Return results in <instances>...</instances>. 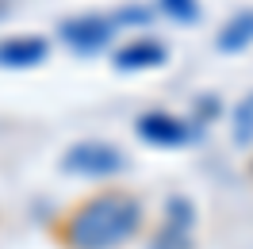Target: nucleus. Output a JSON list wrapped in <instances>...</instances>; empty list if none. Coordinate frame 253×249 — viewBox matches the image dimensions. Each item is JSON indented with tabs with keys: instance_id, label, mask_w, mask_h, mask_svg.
<instances>
[{
	"instance_id": "nucleus-1",
	"label": "nucleus",
	"mask_w": 253,
	"mask_h": 249,
	"mask_svg": "<svg viewBox=\"0 0 253 249\" xmlns=\"http://www.w3.org/2000/svg\"><path fill=\"white\" fill-rule=\"evenodd\" d=\"M142 203L123 188H104L88 200L73 203L58 226L54 238L65 249H119L142 230Z\"/></svg>"
},
{
	"instance_id": "nucleus-2",
	"label": "nucleus",
	"mask_w": 253,
	"mask_h": 249,
	"mask_svg": "<svg viewBox=\"0 0 253 249\" xmlns=\"http://www.w3.org/2000/svg\"><path fill=\"white\" fill-rule=\"evenodd\" d=\"M123 165V154L108 142H77L65 154V169L81 172V176H108V172H119Z\"/></svg>"
},
{
	"instance_id": "nucleus-3",
	"label": "nucleus",
	"mask_w": 253,
	"mask_h": 249,
	"mask_svg": "<svg viewBox=\"0 0 253 249\" xmlns=\"http://www.w3.org/2000/svg\"><path fill=\"white\" fill-rule=\"evenodd\" d=\"M138 134L150 146H184L196 130H192V123L176 119L169 111H146L142 119H138Z\"/></svg>"
},
{
	"instance_id": "nucleus-4",
	"label": "nucleus",
	"mask_w": 253,
	"mask_h": 249,
	"mask_svg": "<svg viewBox=\"0 0 253 249\" xmlns=\"http://www.w3.org/2000/svg\"><path fill=\"white\" fill-rule=\"evenodd\" d=\"M62 39L73 50H81V54H92V50L108 46L111 19H104V16H77V19H69V23H62Z\"/></svg>"
},
{
	"instance_id": "nucleus-5",
	"label": "nucleus",
	"mask_w": 253,
	"mask_h": 249,
	"mask_svg": "<svg viewBox=\"0 0 253 249\" xmlns=\"http://www.w3.org/2000/svg\"><path fill=\"white\" fill-rule=\"evenodd\" d=\"M42 58H46V42L35 35H16L0 42V65L8 69H27V65H39Z\"/></svg>"
},
{
	"instance_id": "nucleus-6",
	"label": "nucleus",
	"mask_w": 253,
	"mask_h": 249,
	"mask_svg": "<svg viewBox=\"0 0 253 249\" xmlns=\"http://www.w3.org/2000/svg\"><path fill=\"white\" fill-rule=\"evenodd\" d=\"M188 226H192V207L184 200H173L169 203V218H165L154 249H188Z\"/></svg>"
},
{
	"instance_id": "nucleus-7",
	"label": "nucleus",
	"mask_w": 253,
	"mask_h": 249,
	"mask_svg": "<svg viewBox=\"0 0 253 249\" xmlns=\"http://www.w3.org/2000/svg\"><path fill=\"white\" fill-rule=\"evenodd\" d=\"M165 62V46L158 39H134L126 42L119 54H115V65L119 69H154V65Z\"/></svg>"
},
{
	"instance_id": "nucleus-8",
	"label": "nucleus",
	"mask_w": 253,
	"mask_h": 249,
	"mask_svg": "<svg viewBox=\"0 0 253 249\" xmlns=\"http://www.w3.org/2000/svg\"><path fill=\"white\" fill-rule=\"evenodd\" d=\"M253 42V12H238L226 27H222L219 35V50H226V54H234V50L250 46Z\"/></svg>"
},
{
	"instance_id": "nucleus-9",
	"label": "nucleus",
	"mask_w": 253,
	"mask_h": 249,
	"mask_svg": "<svg viewBox=\"0 0 253 249\" xmlns=\"http://www.w3.org/2000/svg\"><path fill=\"white\" fill-rule=\"evenodd\" d=\"M161 12H169L173 19H200V4L196 0H161Z\"/></svg>"
},
{
	"instance_id": "nucleus-10",
	"label": "nucleus",
	"mask_w": 253,
	"mask_h": 249,
	"mask_svg": "<svg viewBox=\"0 0 253 249\" xmlns=\"http://www.w3.org/2000/svg\"><path fill=\"white\" fill-rule=\"evenodd\" d=\"M246 134H253V100L238 108V138H246Z\"/></svg>"
}]
</instances>
